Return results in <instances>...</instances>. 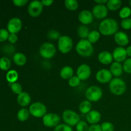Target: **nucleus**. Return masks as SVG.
<instances>
[{
	"label": "nucleus",
	"mask_w": 131,
	"mask_h": 131,
	"mask_svg": "<svg viewBox=\"0 0 131 131\" xmlns=\"http://www.w3.org/2000/svg\"><path fill=\"white\" fill-rule=\"evenodd\" d=\"M99 29L101 34L103 35L109 36L117 33L118 25L115 19L107 18L100 23Z\"/></svg>",
	"instance_id": "nucleus-1"
},
{
	"label": "nucleus",
	"mask_w": 131,
	"mask_h": 131,
	"mask_svg": "<svg viewBox=\"0 0 131 131\" xmlns=\"http://www.w3.org/2000/svg\"><path fill=\"white\" fill-rule=\"evenodd\" d=\"M78 54L83 57H90L94 52L92 43L86 39H81L79 41L75 47Z\"/></svg>",
	"instance_id": "nucleus-2"
},
{
	"label": "nucleus",
	"mask_w": 131,
	"mask_h": 131,
	"mask_svg": "<svg viewBox=\"0 0 131 131\" xmlns=\"http://www.w3.org/2000/svg\"><path fill=\"white\" fill-rule=\"evenodd\" d=\"M110 89L112 93L116 95H121L126 90V84L120 78L113 79L110 83Z\"/></svg>",
	"instance_id": "nucleus-3"
},
{
	"label": "nucleus",
	"mask_w": 131,
	"mask_h": 131,
	"mask_svg": "<svg viewBox=\"0 0 131 131\" xmlns=\"http://www.w3.org/2000/svg\"><path fill=\"white\" fill-rule=\"evenodd\" d=\"M85 96L90 102H97L102 97V90L97 86H91L86 90Z\"/></svg>",
	"instance_id": "nucleus-4"
},
{
	"label": "nucleus",
	"mask_w": 131,
	"mask_h": 131,
	"mask_svg": "<svg viewBox=\"0 0 131 131\" xmlns=\"http://www.w3.org/2000/svg\"><path fill=\"white\" fill-rule=\"evenodd\" d=\"M29 113L36 118L43 117L47 113V107L42 102H37L33 103L29 109Z\"/></svg>",
	"instance_id": "nucleus-5"
},
{
	"label": "nucleus",
	"mask_w": 131,
	"mask_h": 131,
	"mask_svg": "<svg viewBox=\"0 0 131 131\" xmlns=\"http://www.w3.org/2000/svg\"><path fill=\"white\" fill-rule=\"evenodd\" d=\"M58 46L60 52H62L63 54L68 53L72 49V40L69 36H61L58 40Z\"/></svg>",
	"instance_id": "nucleus-6"
},
{
	"label": "nucleus",
	"mask_w": 131,
	"mask_h": 131,
	"mask_svg": "<svg viewBox=\"0 0 131 131\" xmlns=\"http://www.w3.org/2000/svg\"><path fill=\"white\" fill-rule=\"evenodd\" d=\"M63 119L67 125L69 126H74L81 121L79 115L74 111L72 110H65L62 115Z\"/></svg>",
	"instance_id": "nucleus-7"
},
{
	"label": "nucleus",
	"mask_w": 131,
	"mask_h": 131,
	"mask_svg": "<svg viewBox=\"0 0 131 131\" xmlns=\"http://www.w3.org/2000/svg\"><path fill=\"white\" fill-rule=\"evenodd\" d=\"M56 52L55 46L50 42H46L40 46V54L46 59H50L53 57Z\"/></svg>",
	"instance_id": "nucleus-8"
},
{
	"label": "nucleus",
	"mask_w": 131,
	"mask_h": 131,
	"mask_svg": "<svg viewBox=\"0 0 131 131\" xmlns=\"http://www.w3.org/2000/svg\"><path fill=\"white\" fill-rule=\"evenodd\" d=\"M43 125L47 127H56L58 125L60 122V117L59 115L55 113H47L42 118Z\"/></svg>",
	"instance_id": "nucleus-9"
},
{
	"label": "nucleus",
	"mask_w": 131,
	"mask_h": 131,
	"mask_svg": "<svg viewBox=\"0 0 131 131\" xmlns=\"http://www.w3.org/2000/svg\"><path fill=\"white\" fill-rule=\"evenodd\" d=\"M43 6L40 1H33L29 3L28 7V12L33 17H36L40 15L43 10Z\"/></svg>",
	"instance_id": "nucleus-10"
},
{
	"label": "nucleus",
	"mask_w": 131,
	"mask_h": 131,
	"mask_svg": "<svg viewBox=\"0 0 131 131\" xmlns=\"http://www.w3.org/2000/svg\"><path fill=\"white\" fill-rule=\"evenodd\" d=\"M112 74L107 69H101L96 74V79L101 83H107L112 80Z\"/></svg>",
	"instance_id": "nucleus-11"
},
{
	"label": "nucleus",
	"mask_w": 131,
	"mask_h": 131,
	"mask_svg": "<svg viewBox=\"0 0 131 131\" xmlns=\"http://www.w3.org/2000/svg\"><path fill=\"white\" fill-rule=\"evenodd\" d=\"M91 73L92 70L90 67L86 64H82L77 70V76L80 79V80L84 81L90 77Z\"/></svg>",
	"instance_id": "nucleus-12"
},
{
	"label": "nucleus",
	"mask_w": 131,
	"mask_h": 131,
	"mask_svg": "<svg viewBox=\"0 0 131 131\" xmlns=\"http://www.w3.org/2000/svg\"><path fill=\"white\" fill-rule=\"evenodd\" d=\"M93 17L98 19L105 18L108 14V9L104 5H97L93 7L92 10Z\"/></svg>",
	"instance_id": "nucleus-13"
},
{
	"label": "nucleus",
	"mask_w": 131,
	"mask_h": 131,
	"mask_svg": "<svg viewBox=\"0 0 131 131\" xmlns=\"http://www.w3.org/2000/svg\"><path fill=\"white\" fill-rule=\"evenodd\" d=\"M8 31L10 33H18L22 28V22L20 19L17 17L12 18L8 21L7 25Z\"/></svg>",
	"instance_id": "nucleus-14"
},
{
	"label": "nucleus",
	"mask_w": 131,
	"mask_h": 131,
	"mask_svg": "<svg viewBox=\"0 0 131 131\" xmlns=\"http://www.w3.org/2000/svg\"><path fill=\"white\" fill-rule=\"evenodd\" d=\"M113 57L114 60L116 61V62H122L125 61L127 60V54L126 49L122 47H118L114 49L113 52Z\"/></svg>",
	"instance_id": "nucleus-15"
},
{
	"label": "nucleus",
	"mask_w": 131,
	"mask_h": 131,
	"mask_svg": "<svg viewBox=\"0 0 131 131\" xmlns=\"http://www.w3.org/2000/svg\"><path fill=\"white\" fill-rule=\"evenodd\" d=\"M79 20L83 25H87L92 23L93 20V14L89 10H84L79 14Z\"/></svg>",
	"instance_id": "nucleus-16"
},
{
	"label": "nucleus",
	"mask_w": 131,
	"mask_h": 131,
	"mask_svg": "<svg viewBox=\"0 0 131 131\" xmlns=\"http://www.w3.org/2000/svg\"><path fill=\"white\" fill-rule=\"evenodd\" d=\"M115 41L120 46H127L129 42V37L125 32L118 31L115 35Z\"/></svg>",
	"instance_id": "nucleus-17"
},
{
	"label": "nucleus",
	"mask_w": 131,
	"mask_h": 131,
	"mask_svg": "<svg viewBox=\"0 0 131 131\" xmlns=\"http://www.w3.org/2000/svg\"><path fill=\"white\" fill-rule=\"evenodd\" d=\"M98 59L99 61L101 63L104 64V65H108V64L112 63L113 57L111 52H110L109 51H104L99 54Z\"/></svg>",
	"instance_id": "nucleus-18"
},
{
	"label": "nucleus",
	"mask_w": 131,
	"mask_h": 131,
	"mask_svg": "<svg viewBox=\"0 0 131 131\" xmlns=\"http://www.w3.org/2000/svg\"><path fill=\"white\" fill-rule=\"evenodd\" d=\"M101 113L95 110H92L86 115L87 122L92 125L97 124L101 120Z\"/></svg>",
	"instance_id": "nucleus-19"
},
{
	"label": "nucleus",
	"mask_w": 131,
	"mask_h": 131,
	"mask_svg": "<svg viewBox=\"0 0 131 131\" xmlns=\"http://www.w3.org/2000/svg\"><path fill=\"white\" fill-rule=\"evenodd\" d=\"M31 102V97L27 92H23L21 93L18 95L17 102L22 107H26L28 106Z\"/></svg>",
	"instance_id": "nucleus-20"
},
{
	"label": "nucleus",
	"mask_w": 131,
	"mask_h": 131,
	"mask_svg": "<svg viewBox=\"0 0 131 131\" xmlns=\"http://www.w3.org/2000/svg\"><path fill=\"white\" fill-rule=\"evenodd\" d=\"M110 72H111L112 75L115 77H120L122 75L124 69L123 65L120 63L113 62L110 67Z\"/></svg>",
	"instance_id": "nucleus-21"
},
{
	"label": "nucleus",
	"mask_w": 131,
	"mask_h": 131,
	"mask_svg": "<svg viewBox=\"0 0 131 131\" xmlns=\"http://www.w3.org/2000/svg\"><path fill=\"white\" fill-rule=\"evenodd\" d=\"M73 74L74 70L71 67H63L60 70V76L63 79H70L72 77H73Z\"/></svg>",
	"instance_id": "nucleus-22"
},
{
	"label": "nucleus",
	"mask_w": 131,
	"mask_h": 131,
	"mask_svg": "<svg viewBox=\"0 0 131 131\" xmlns=\"http://www.w3.org/2000/svg\"><path fill=\"white\" fill-rule=\"evenodd\" d=\"M13 59H14V63L19 66L24 65L27 61L26 56L21 52H17V53L15 54Z\"/></svg>",
	"instance_id": "nucleus-23"
},
{
	"label": "nucleus",
	"mask_w": 131,
	"mask_h": 131,
	"mask_svg": "<svg viewBox=\"0 0 131 131\" xmlns=\"http://www.w3.org/2000/svg\"><path fill=\"white\" fill-rule=\"evenodd\" d=\"M92 104L89 101H84L79 104V111L83 114H88L92 111Z\"/></svg>",
	"instance_id": "nucleus-24"
},
{
	"label": "nucleus",
	"mask_w": 131,
	"mask_h": 131,
	"mask_svg": "<svg viewBox=\"0 0 131 131\" xmlns=\"http://www.w3.org/2000/svg\"><path fill=\"white\" fill-rule=\"evenodd\" d=\"M89 28L86 25H81L78 28V35L82 39H85L88 38V36L90 33Z\"/></svg>",
	"instance_id": "nucleus-25"
},
{
	"label": "nucleus",
	"mask_w": 131,
	"mask_h": 131,
	"mask_svg": "<svg viewBox=\"0 0 131 131\" xmlns=\"http://www.w3.org/2000/svg\"><path fill=\"white\" fill-rule=\"evenodd\" d=\"M122 1L120 0H109L107 3V8L111 11H116L120 8Z\"/></svg>",
	"instance_id": "nucleus-26"
},
{
	"label": "nucleus",
	"mask_w": 131,
	"mask_h": 131,
	"mask_svg": "<svg viewBox=\"0 0 131 131\" xmlns=\"http://www.w3.org/2000/svg\"><path fill=\"white\" fill-rule=\"evenodd\" d=\"M29 116V111L26 108L20 109L17 113V118L20 122H24L27 120Z\"/></svg>",
	"instance_id": "nucleus-27"
},
{
	"label": "nucleus",
	"mask_w": 131,
	"mask_h": 131,
	"mask_svg": "<svg viewBox=\"0 0 131 131\" xmlns=\"http://www.w3.org/2000/svg\"><path fill=\"white\" fill-rule=\"evenodd\" d=\"M18 73L16 70H11L8 72L6 74V80L10 83H14L17 81L18 79Z\"/></svg>",
	"instance_id": "nucleus-28"
},
{
	"label": "nucleus",
	"mask_w": 131,
	"mask_h": 131,
	"mask_svg": "<svg viewBox=\"0 0 131 131\" xmlns=\"http://www.w3.org/2000/svg\"><path fill=\"white\" fill-rule=\"evenodd\" d=\"M100 38V33L96 30H93L90 32L87 40L91 43H96Z\"/></svg>",
	"instance_id": "nucleus-29"
},
{
	"label": "nucleus",
	"mask_w": 131,
	"mask_h": 131,
	"mask_svg": "<svg viewBox=\"0 0 131 131\" xmlns=\"http://www.w3.org/2000/svg\"><path fill=\"white\" fill-rule=\"evenodd\" d=\"M65 6L68 10L74 11L79 7V3L75 0H66L64 2Z\"/></svg>",
	"instance_id": "nucleus-30"
},
{
	"label": "nucleus",
	"mask_w": 131,
	"mask_h": 131,
	"mask_svg": "<svg viewBox=\"0 0 131 131\" xmlns=\"http://www.w3.org/2000/svg\"><path fill=\"white\" fill-rule=\"evenodd\" d=\"M11 62L6 57H3L0 59V69L3 70H7L10 69Z\"/></svg>",
	"instance_id": "nucleus-31"
},
{
	"label": "nucleus",
	"mask_w": 131,
	"mask_h": 131,
	"mask_svg": "<svg viewBox=\"0 0 131 131\" xmlns=\"http://www.w3.org/2000/svg\"><path fill=\"white\" fill-rule=\"evenodd\" d=\"M131 15V9L128 6L122 8L119 12V16L123 19H127Z\"/></svg>",
	"instance_id": "nucleus-32"
},
{
	"label": "nucleus",
	"mask_w": 131,
	"mask_h": 131,
	"mask_svg": "<svg viewBox=\"0 0 131 131\" xmlns=\"http://www.w3.org/2000/svg\"><path fill=\"white\" fill-rule=\"evenodd\" d=\"M47 36V38L49 40L59 39L61 37L60 33L57 30H55V29H51V30L49 31Z\"/></svg>",
	"instance_id": "nucleus-33"
},
{
	"label": "nucleus",
	"mask_w": 131,
	"mask_h": 131,
	"mask_svg": "<svg viewBox=\"0 0 131 131\" xmlns=\"http://www.w3.org/2000/svg\"><path fill=\"white\" fill-rule=\"evenodd\" d=\"M88 126L86 122L83 120H81L76 125V130L77 131H88Z\"/></svg>",
	"instance_id": "nucleus-34"
},
{
	"label": "nucleus",
	"mask_w": 131,
	"mask_h": 131,
	"mask_svg": "<svg viewBox=\"0 0 131 131\" xmlns=\"http://www.w3.org/2000/svg\"><path fill=\"white\" fill-rule=\"evenodd\" d=\"M11 89L12 90V92L14 93H15V94L19 95L20 93H21L23 92H22V90H23L22 86L18 83H12L11 84Z\"/></svg>",
	"instance_id": "nucleus-35"
},
{
	"label": "nucleus",
	"mask_w": 131,
	"mask_h": 131,
	"mask_svg": "<svg viewBox=\"0 0 131 131\" xmlns=\"http://www.w3.org/2000/svg\"><path fill=\"white\" fill-rule=\"evenodd\" d=\"M54 131H73L71 127L67 124H59L54 129Z\"/></svg>",
	"instance_id": "nucleus-36"
},
{
	"label": "nucleus",
	"mask_w": 131,
	"mask_h": 131,
	"mask_svg": "<svg viewBox=\"0 0 131 131\" xmlns=\"http://www.w3.org/2000/svg\"><path fill=\"white\" fill-rule=\"evenodd\" d=\"M124 71L127 74H131V58H128L124 62L123 65Z\"/></svg>",
	"instance_id": "nucleus-37"
},
{
	"label": "nucleus",
	"mask_w": 131,
	"mask_h": 131,
	"mask_svg": "<svg viewBox=\"0 0 131 131\" xmlns=\"http://www.w3.org/2000/svg\"><path fill=\"white\" fill-rule=\"evenodd\" d=\"M101 126L102 131H114L113 125L109 122L102 123Z\"/></svg>",
	"instance_id": "nucleus-38"
},
{
	"label": "nucleus",
	"mask_w": 131,
	"mask_h": 131,
	"mask_svg": "<svg viewBox=\"0 0 131 131\" xmlns=\"http://www.w3.org/2000/svg\"><path fill=\"white\" fill-rule=\"evenodd\" d=\"M81 80L78 76H73L69 79V84L71 87H76L80 84Z\"/></svg>",
	"instance_id": "nucleus-39"
},
{
	"label": "nucleus",
	"mask_w": 131,
	"mask_h": 131,
	"mask_svg": "<svg viewBox=\"0 0 131 131\" xmlns=\"http://www.w3.org/2000/svg\"><path fill=\"white\" fill-rule=\"evenodd\" d=\"M121 26L124 29H131V19L127 18V19H123L121 23Z\"/></svg>",
	"instance_id": "nucleus-40"
},
{
	"label": "nucleus",
	"mask_w": 131,
	"mask_h": 131,
	"mask_svg": "<svg viewBox=\"0 0 131 131\" xmlns=\"http://www.w3.org/2000/svg\"><path fill=\"white\" fill-rule=\"evenodd\" d=\"M9 33L6 29H0V42H4L8 39Z\"/></svg>",
	"instance_id": "nucleus-41"
},
{
	"label": "nucleus",
	"mask_w": 131,
	"mask_h": 131,
	"mask_svg": "<svg viewBox=\"0 0 131 131\" xmlns=\"http://www.w3.org/2000/svg\"><path fill=\"white\" fill-rule=\"evenodd\" d=\"M14 5L17 6H23L28 3V0H14Z\"/></svg>",
	"instance_id": "nucleus-42"
},
{
	"label": "nucleus",
	"mask_w": 131,
	"mask_h": 131,
	"mask_svg": "<svg viewBox=\"0 0 131 131\" xmlns=\"http://www.w3.org/2000/svg\"><path fill=\"white\" fill-rule=\"evenodd\" d=\"M88 131H102L101 129V126L98 124H95V125H92L88 128Z\"/></svg>",
	"instance_id": "nucleus-43"
},
{
	"label": "nucleus",
	"mask_w": 131,
	"mask_h": 131,
	"mask_svg": "<svg viewBox=\"0 0 131 131\" xmlns=\"http://www.w3.org/2000/svg\"><path fill=\"white\" fill-rule=\"evenodd\" d=\"M18 37L16 35V34H14V33H10L8 37V40L10 43H14L17 41Z\"/></svg>",
	"instance_id": "nucleus-44"
},
{
	"label": "nucleus",
	"mask_w": 131,
	"mask_h": 131,
	"mask_svg": "<svg viewBox=\"0 0 131 131\" xmlns=\"http://www.w3.org/2000/svg\"><path fill=\"white\" fill-rule=\"evenodd\" d=\"M41 2L43 6H49L52 5V4L54 3V1L53 0H42L41 1Z\"/></svg>",
	"instance_id": "nucleus-45"
},
{
	"label": "nucleus",
	"mask_w": 131,
	"mask_h": 131,
	"mask_svg": "<svg viewBox=\"0 0 131 131\" xmlns=\"http://www.w3.org/2000/svg\"><path fill=\"white\" fill-rule=\"evenodd\" d=\"M95 2L97 3V5H104V3H107V0H95Z\"/></svg>",
	"instance_id": "nucleus-46"
},
{
	"label": "nucleus",
	"mask_w": 131,
	"mask_h": 131,
	"mask_svg": "<svg viewBox=\"0 0 131 131\" xmlns=\"http://www.w3.org/2000/svg\"><path fill=\"white\" fill-rule=\"evenodd\" d=\"M126 52H127V56L131 57V46H129V47L126 49Z\"/></svg>",
	"instance_id": "nucleus-47"
},
{
	"label": "nucleus",
	"mask_w": 131,
	"mask_h": 131,
	"mask_svg": "<svg viewBox=\"0 0 131 131\" xmlns=\"http://www.w3.org/2000/svg\"><path fill=\"white\" fill-rule=\"evenodd\" d=\"M129 4H130V5L131 6V0H130V1H129Z\"/></svg>",
	"instance_id": "nucleus-48"
}]
</instances>
